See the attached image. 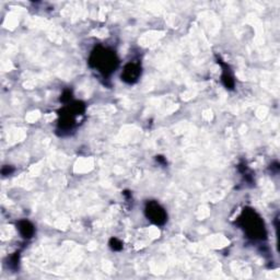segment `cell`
Masks as SVG:
<instances>
[{"instance_id": "1", "label": "cell", "mask_w": 280, "mask_h": 280, "mask_svg": "<svg viewBox=\"0 0 280 280\" xmlns=\"http://www.w3.org/2000/svg\"><path fill=\"white\" fill-rule=\"evenodd\" d=\"M240 222L244 231L253 240H263L266 238V229H265L264 222L255 211L248 209L244 210L240 218Z\"/></svg>"}, {"instance_id": "2", "label": "cell", "mask_w": 280, "mask_h": 280, "mask_svg": "<svg viewBox=\"0 0 280 280\" xmlns=\"http://www.w3.org/2000/svg\"><path fill=\"white\" fill-rule=\"evenodd\" d=\"M90 65L93 68L99 69V71H101L102 74L109 75L117 66L116 55L110 49L99 47L91 55Z\"/></svg>"}, {"instance_id": "3", "label": "cell", "mask_w": 280, "mask_h": 280, "mask_svg": "<svg viewBox=\"0 0 280 280\" xmlns=\"http://www.w3.org/2000/svg\"><path fill=\"white\" fill-rule=\"evenodd\" d=\"M146 215L150 221L158 226L164 225L166 221V212L164 211L163 208L156 201H150L147 203Z\"/></svg>"}, {"instance_id": "4", "label": "cell", "mask_w": 280, "mask_h": 280, "mask_svg": "<svg viewBox=\"0 0 280 280\" xmlns=\"http://www.w3.org/2000/svg\"><path fill=\"white\" fill-rule=\"evenodd\" d=\"M141 74V68L138 64L130 63L124 68L123 74H121V79L127 83H134L138 80Z\"/></svg>"}, {"instance_id": "5", "label": "cell", "mask_w": 280, "mask_h": 280, "mask_svg": "<svg viewBox=\"0 0 280 280\" xmlns=\"http://www.w3.org/2000/svg\"><path fill=\"white\" fill-rule=\"evenodd\" d=\"M19 231L22 234L23 238L30 239L32 238L34 234V227L32 226L31 222L29 221H20L19 222Z\"/></svg>"}, {"instance_id": "6", "label": "cell", "mask_w": 280, "mask_h": 280, "mask_svg": "<svg viewBox=\"0 0 280 280\" xmlns=\"http://www.w3.org/2000/svg\"><path fill=\"white\" fill-rule=\"evenodd\" d=\"M222 81H223V83H225L227 88H229V89H232L234 86V80L232 78V76L229 73H227V70L225 71V74H223V76H222Z\"/></svg>"}, {"instance_id": "7", "label": "cell", "mask_w": 280, "mask_h": 280, "mask_svg": "<svg viewBox=\"0 0 280 280\" xmlns=\"http://www.w3.org/2000/svg\"><path fill=\"white\" fill-rule=\"evenodd\" d=\"M110 244L111 247L113 248L114 251H120V249H121V247H123V244H121L120 240H117V239H112Z\"/></svg>"}]
</instances>
